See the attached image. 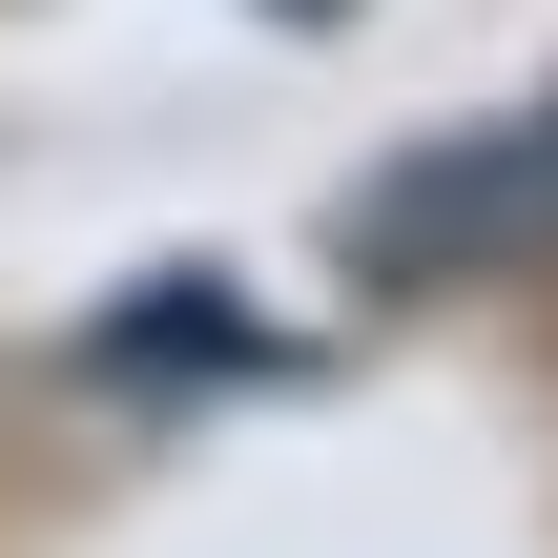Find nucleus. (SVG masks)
<instances>
[{"mask_svg":"<svg viewBox=\"0 0 558 558\" xmlns=\"http://www.w3.org/2000/svg\"><path fill=\"white\" fill-rule=\"evenodd\" d=\"M538 207H558V124H497V145H456V166L352 186V248H373V269H476V248H518Z\"/></svg>","mask_w":558,"mask_h":558,"instance_id":"1","label":"nucleus"}]
</instances>
